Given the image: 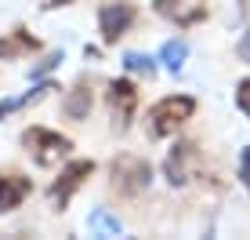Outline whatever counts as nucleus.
<instances>
[{"mask_svg":"<svg viewBox=\"0 0 250 240\" xmlns=\"http://www.w3.org/2000/svg\"><path fill=\"white\" fill-rule=\"evenodd\" d=\"M196 113V98L192 95H163L160 102H152L145 113V131L149 139H167L174 135L182 124H188Z\"/></svg>","mask_w":250,"mask_h":240,"instance_id":"f257e3e1","label":"nucleus"},{"mask_svg":"<svg viewBox=\"0 0 250 240\" xmlns=\"http://www.w3.org/2000/svg\"><path fill=\"white\" fill-rule=\"evenodd\" d=\"M109 186L120 196H138L152 186V164L138 153H120L109 164Z\"/></svg>","mask_w":250,"mask_h":240,"instance_id":"f03ea898","label":"nucleus"},{"mask_svg":"<svg viewBox=\"0 0 250 240\" xmlns=\"http://www.w3.org/2000/svg\"><path fill=\"white\" fill-rule=\"evenodd\" d=\"M22 145H25V153L33 157L37 168H55L58 160H65L69 153H73V139L51 131V127H25Z\"/></svg>","mask_w":250,"mask_h":240,"instance_id":"7ed1b4c3","label":"nucleus"},{"mask_svg":"<svg viewBox=\"0 0 250 240\" xmlns=\"http://www.w3.org/2000/svg\"><path fill=\"white\" fill-rule=\"evenodd\" d=\"M200 175V149L196 142H174L163 157V178H167L170 190H182L192 178Z\"/></svg>","mask_w":250,"mask_h":240,"instance_id":"20e7f679","label":"nucleus"},{"mask_svg":"<svg viewBox=\"0 0 250 240\" xmlns=\"http://www.w3.org/2000/svg\"><path fill=\"white\" fill-rule=\"evenodd\" d=\"M94 160H69V164L58 171V178L47 186V200H51V208L55 211H65L69 208V200H73V193L80 190L83 182L94 175Z\"/></svg>","mask_w":250,"mask_h":240,"instance_id":"39448f33","label":"nucleus"},{"mask_svg":"<svg viewBox=\"0 0 250 240\" xmlns=\"http://www.w3.org/2000/svg\"><path fill=\"white\" fill-rule=\"evenodd\" d=\"M105 106H109V117H113V131L124 135L127 127H131V120L138 113V88L134 80H127V76H120L105 88Z\"/></svg>","mask_w":250,"mask_h":240,"instance_id":"423d86ee","label":"nucleus"},{"mask_svg":"<svg viewBox=\"0 0 250 240\" xmlns=\"http://www.w3.org/2000/svg\"><path fill=\"white\" fill-rule=\"evenodd\" d=\"M138 19V7L131 0H105L98 7V33H102V44H116L127 29Z\"/></svg>","mask_w":250,"mask_h":240,"instance_id":"0eeeda50","label":"nucleus"},{"mask_svg":"<svg viewBox=\"0 0 250 240\" xmlns=\"http://www.w3.org/2000/svg\"><path fill=\"white\" fill-rule=\"evenodd\" d=\"M152 11L160 19L188 29V25H200L210 15V7H207V0H152Z\"/></svg>","mask_w":250,"mask_h":240,"instance_id":"6e6552de","label":"nucleus"},{"mask_svg":"<svg viewBox=\"0 0 250 240\" xmlns=\"http://www.w3.org/2000/svg\"><path fill=\"white\" fill-rule=\"evenodd\" d=\"M29 193H33V178L19 175V171H0V215L19 211Z\"/></svg>","mask_w":250,"mask_h":240,"instance_id":"1a4fd4ad","label":"nucleus"},{"mask_svg":"<svg viewBox=\"0 0 250 240\" xmlns=\"http://www.w3.org/2000/svg\"><path fill=\"white\" fill-rule=\"evenodd\" d=\"M40 51V40L33 37L29 29H25V25H15L11 33H4V37H0V58H25V55H37Z\"/></svg>","mask_w":250,"mask_h":240,"instance_id":"9d476101","label":"nucleus"},{"mask_svg":"<svg viewBox=\"0 0 250 240\" xmlns=\"http://www.w3.org/2000/svg\"><path fill=\"white\" fill-rule=\"evenodd\" d=\"M91 106H94V95H91L87 80H80V84H73V88H69V95H65V102H62V113H65L69 120H87Z\"/></svg>","mask_w":250,"mask_h":240,"instance_id":"9b49d317","label":"nucleus"},{"mask_svg":"<svg viewBox=\"0 0 250 240\" xmlns=\"http://www.w3.org/2000/svg\"><path fill=\"white\" fill-rule=\"evenodd\" d=\"M47 91H55V84H37V88H29L25 95H19V98H4L0 102V120H7L11 113H19V109H25V106H37L40 98H47Z\"/></svg>","mask_w":250,"mask_h":240,"instance_id":"f8f14e48","label":"nucleus"},{"mask_svg":"<svg viewBox=\"0 0 250 240\" xmlns=\"http://www.w3.org/2000/svg\"><path fill=\"white\" fill-rule=\"evenodd\" d=\"M87 229L94 237H120V233H124V222H120L109 208H94L91 218H87Z\"/></svg>","mask_w":250,"mask_h":240,"instance_id":"ddd939ff","label":"nucleus"},{"mask_svg":"<svg viewBox=\"0 0 250 240\" xmlns=\"http://www.w3.org/2000/svg\"><path fill=\"white\" fill-rule=\"evenodd\" d=\"M185 58H188V44H185V40H167V44L160 48L156 62H163V70H170V73H182Z\"/></svg>","mask_w":250,"mask_h":240,"instance_id":"4468645a","label":"nucleus"},{"mask_svg":"<svg viewBox=\"0 0 250 240\" xmlns=\"http://www.w3.org/2000/svg\"><path fill=\"white\" fill-rule=\"evenodd\" d=\"M124 70L131 76H145V80H152V76H156V58L142 55V51H127V55H124Z\"/></svg>","mask_w":250,"mask_h":240,"instance_id":"2eb2a0df","label":"nucleus"},{"mask_svg":"<svg viewBox=\"0 0 250 240\" xmlns=\"http://www.w3.org/2000/svg\"><path fill=\"white\" fill-rule=\"evenodd\" d=\"M62 51H51V55H44L37 66H29V80H40V76H47V73H55L58 66H62Z\"/></svg>","mask_w":250,"mask_h":240,"instance_id":"dca6fc26","label":"nucleus"},{"mask_svg":"<svg viewBox=\"0 0 250 240\" xmlns=\"http://www.w3.org/2000/svg\"><path fill=\"white\" fill-rule=\"evenodd\" d=\"M236 106L247 113V120H250V76H243V80L236 84Z\"/></svg>","mask_w":250,"mask_h":240,"instance_id":"f3484780","label":"nucleus"},{"mask_svg":"<svg viewBox=\"0 0 250 240\" xmlns=\"http://www.w3.org/2000/svg\"><path fill=\"white\" fill-rule=\"evenodd\" d=\"M239 182H243L247 193H250V145H243V153H239Z\"/></svg>","mask_w":250,"mask_h":240,"instance_id":"a211bd4d","label":"nucleus"},{"mask_svg":"<svg viewBox=\"0 0 250 240\" xmlns=\"http://www.w3.org/2000/svg\"><path fill=\"white\" fill-rule=\"evenodd\" d=\"M236 55H239V62H247V66H250V25H247V33H243V37H239Z\"/></svg>","mask_w":250,"mask_h":240,"instance_id":"6ab92c4d","label":"nucleus"},{"mask_svg":"<svg viewBox=\"0 0 250 240\" xmlns=\"http://www.w3.org/2000/svg\"><path fill=\"white\" fill-rule=\"evenodd\" d=\"M65 4H73V0H40L44 11H55V7H65Z\"/></svg>","mask_w":250,"mask_h":240,"instance_id":"aec40b11","label":"nucleus"},{"mask_svg":"<svg viewBox=\"0 0 250 240\" xmlns=\"http://www.w3.org/2000/svg\"><path fill=\"white\" fill-rule=\"evenodd\" d=\"M232 4H236V11H239V15H243V19H247V15H250V0H232Z\"/></svg>","mask_w":250,"mask_h":240,"instance_id":"412c9836","label":"nucleus"}]
</instances>
